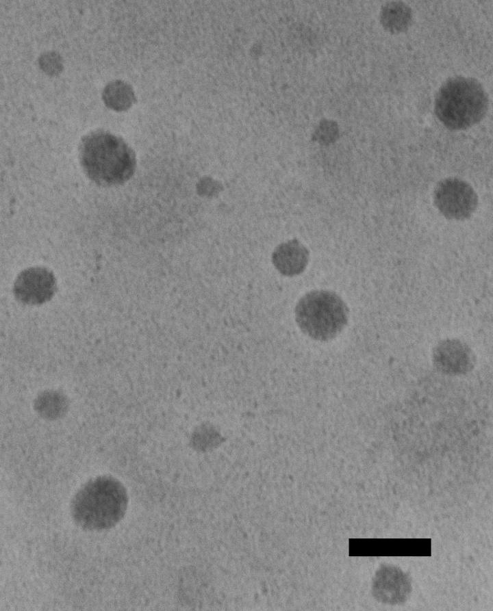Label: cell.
I'll list each match as a JSON object with an SVG mask.
<instances>
[{
	"instance_id": "277c9868",
	"label": "cell",
	"mask_w": 493,
	"mask_h": 611,
	"mask_svg": "<svg viewBox=\"0 0 493 611\" xmlns=\"http://www.w3.org/2000/svg\"><path fill=\"white\" fill-rule=\"evenodd\" d=\"M296 321L301 330L310 337L327 341L336 337L344 328L349 309L342 299L329 291H313L299 301Z\"/></svg>"
},
{
	"instance_id": "52a82bcc",
	"label": "cell",
	"mask_w": 493,
	"mask_h": 611,
	"mask_svg": "<svg viewBox=\"0 0 493 611\" xmlns=\"http://www.w3.org/2000/svg\"><path fill=\"white\" fill-rule=\"evenodd\" d=\"M435 368L446 375L465 374L474 367L475 357L472 350L458 339H446L439 343L433 352Z\"/></svg>"
},
{
	"instance_id": "30bf717a",
	"label": "cell",
	"mask_w": 493,
	"mask_h": 611,
	"mask_svg": "<svg viewBox=\"0 0 493 611\" xmlns=\"http://www.w3.org/2000/svg\"><path fill=\"white\" fill-rule=\"evenodd\" d=\"M102 99L106 107L115 112L126 111L137 101L132 87L121 80L108 83L103 90Z\"/></svg>"
},
{
	"instance_id": "8fae6325",
	"label": "cell",
	"mask_w": 493,
	"mask_h": 611,
	"mask_svg": "<svg viewBox=\"0 0 493 611\" xmlns=\"http://www.w3.org/2000/svg\"><path fill=\"white\" fill-rule=\"evenodd\" d=\"M412 21V10L402 2H390L383 7L381 12L382 25L392 34L406 31Z\"/></svg>"
},
{
	"instance_id": "6da1fadb",
	"label": "cell",
	"mask_w": 493,
	"mask_h": 611,
	"mask_svg": "<svg viewBox=\"0 0 493 611\" xmlns=\"http://www.w3.org/2000/svg\"><path fill=\"white\" fill-rule=\"evenodd\" d=\"M79 157L88 177L101 186L123 184L136 170L133 149L121 137L103 130L92 131L81 139Z\"/></svg>"
},
{
	"instance_id": "9c48e42d",
	"label": "cell",
	"mask_w": 493,
	"mask_h": 611,
	"mask_svg": "<svg viewBox=\"0 0 493 611\" xmlns=\"http://www.w3.org/2000/svg\"><path fill=\"white\" fill-rule=\"evenodd\" d=\"M377 576V589L382 593L380 597L389 603H396L405 599L410 590L406 576L399 569L387 567Z\"/></svg>"
},
{
	"instance_id": "ba28073f",
	"label": "cell",
	"mask_w": 493,
	"mask_h": 611,
	"mask_svg": "<svg viewBox=\"0 0 493 611\" xmlns=\"http://www.w3.org/2000/svg\"><path fill=\"white\" fill-rule=\"evenodd\" d=\"M308 259V250L296 239L279 245L272 255L275 267L281 274L288 276L301 273L305 269Z\"/></svg>"
},
{
	"instance_id": "7c38bea8",
	"label": "cell",
	"mask_w": 493,
	"mask_h": 611,
	"mask_svg": "<svg viewBox=\"0 0 493 611\" xmlns=\"http://www.w3.org/2000/svg\"><path fill=\"white\" fill-rule=\"evenodd\" d=\"M38 64L42 71L51 76L58 75L63 70L62 58L56 52L49 51L42 54Z\"/></svg>"
},
{
	"instance_id": "8992f818",
	"label": "cell",
	"mask_w": 493,
	"mask_h": 611,
	"mask_svg": "<svg viewBox=\"0 0 493 611\" xmlns=\"http://www.w3.org/2000/svg\"><path fill=\"white\" fill-rule=\"evenodd\" d=\"M56 290L53 273L47 268L32 267L22 271L16 277L13 291L21 302L42 304L50 300Z\"/></svg>"
},
{
	"instance_id": "7a4b0ae2",
	"label": "cell",
	"mask_w": 493,
	"mask_h": 611,
	"mask_svg": "<svg viewBox=\"0 0 493 611\" xmlns=\"http://www.w3.org/2000/svg\"><path fill=\"white\" fill-rule=\"evenodd\" d=\"M128 495L117 479L101 476L87 482L71 502L75 523L84 530L100 531L114 527L125 516Z\"/></svg>"
},
{
	"instance_id": "3957f363",
	"label": "cell",
	"mask_w": 493,
	"mask_h": 611,
	"mask_svg": "<svg viewBox=\"0 0 493 611\" xmlns=\"http://www.w3.org/2000/svg\"><path fill=\"white\" fill-rule=\"evenodd\" d=\"M488 95L482 85L470 77H455L439 89L435 100L438 120L451 130H463L478 123L485 115Z\"/></svg>"
},
{
	"instance_id": "5b68a950",
	"label": "cell",
	"mask_w": 493,
	"mask_h": 611,
	"mask_svg": "<svg viewBox=\"0 0 493 611\" xmlns=\"http://www.w3.org/2000/svg\"><path fill=\"white\" fill-rule=\"evenodd\" d=\"M433 201L445 218L463 220L469 218L476 210L478 197L467 182L457 178H447L435 187Z\"/></svg>"
}]
</instances>
